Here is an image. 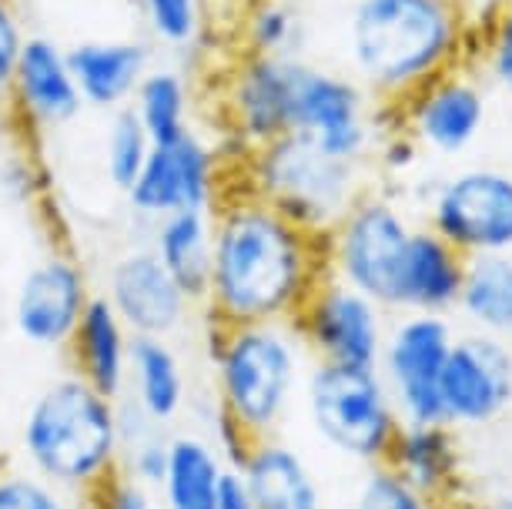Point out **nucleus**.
<instances>
[{
	"label": "nucleus",
	"mask_w": 512,
	"mask_h": 509,
	"mask_svg": "<svg viewBox=\"0 0 512 509\" xmlns=\"http://www.w3.org/2000/svg\"><path fill=\"white\" fill-rule=\"evenodd\" d=\"M325 275L322 238L245 185L211 208L208 325L292 322Z\"/></svg>",
	"instance_id": "1"
},
{
	"label": "nucleus",
	"mask_w": 512,
	"mask_h": 509,
	"mask_svg": "<svg viewBox=\"0 0 512 509\" xmlns=\"http://www.w3.org/2000/svg\"><path fill=\"white\" fill-rule=\"evenodd\" d=\"M215 376V422L225 456L245 443L278 436L292 416L308 352L292 322L208 325Z\"/></svg>",
	"instance_id": "2"
},
{
	"label": "nucleus",
	"mask_w": 512,
	"mask_h": 509,
	"mask_svg": "<svg viewBox=\"0 0 512 509\" xmlns=\"http://www.w3.org/2000/svg\"><path fill=\"white\" fill-rule=\"evenodd\" d=\"M118 399L71 369L47 379L17 419V459L47 483L88 499L121 469Z\"/></svg>",
	"instance_id": "3"
},
{
	"label": "nucleus",
	"mask_w": 512,
	"mask_h": 509,
	"mask_svg": "<svg viewBox=\"0 0 512 509\" xmlns=\"http://www.w3.org/2000/svg\"><path fill=\"white\" fill-rule=\"evenodd\" d=\"M349 51L372 91L405 101L456 67L462 14L452 0H359L349 21Z\"/></svg>",
	"instance_id": "4"
},
{
	"label": "nucleus",
	"mask_w": 512,
	"mask_h": 509,
	"mask_svg": "<svg viewBox=\"0 0 512 509\" xmlns=\"http://www.w3.org/2000/svg\"><path fill=\"white\" fill-rule=\"evenodd\" d=\"M302 406L312 432L352 463H385L402 419L379 369L315 362L302 379Z\"/></svg>",
	"instance_id": "5"
},
{
	"label": "nucleus",
	"mask_w": 512,
	"mask_h": 509,
	"mask_svg": "<svg viewBox=\"0 0 512 509\" xmlns=\"http://www.w3.org/2000/svg\"><path fill=\"white\" fill-rule=\"evenodd\" d=\"M245 171L248 178L241 185L318 238L332 232V225L362 195L359 165L328 158L295 134L248 151Z\"/></svg>",
	"instance_id": "6"
},
{
	"label": "nucleus",
	"mask_w": 512,
	"mask_h": 509,
	"mask_svg": "<svg viewBox=\"0 0 512 509\" xmlns=\"http://www.w3.org/2000/svg\"><path fill=\"white\" fill-rule=\"evenodd\" d=\"M412 222L382 195H362L322 238L325 272L355 292L369 295L385 312L399 309V275Z\"/></svg>",
	"instance_id": "7"
},
{
	"label": "nucleus",
	"mask_w": 512,
	"mask_h": 509,
	"mask_svg": "<svg viewBox=\"0 0 512 509\" xmlns=\"http://www.w3.org/2000/svg\"><path fill=\"white\" fill-rule=\"evenodd\" d=\"M456 339L446 315L402 312L389 325L375 369L402 422H442L439 379Z\"/></svg>",
	"instance_id": "8"
},
{
	"label": "nucleus",
	"mask_w": 512,
	"mask_h": 509,
	"mask_svg": "<svg viewBox=\"0 0 512 509\" xmlns=\"http://www.w3.org/2000/svg\"><path fill=\"white\" fill-rule=\"evenodd\" d=\"M292 325L315 362L372 369L379 366L385 332H389L382 305L332 275H325L312 288Z\"/></svg>",
	"instance_id": "9"
},
{
	"label": "nucleus",
	"mask_w": 512,
	"mask_h": 509,
	"mask_svg": "<svg viewBox=\"0 0 512 509\" xmlns=\"http://www.w3.org/2000/svg\"><path fill=\"white\" fill-rule=\"evenodd\" d=\"M459 255L512 252V175L496 168H472L442 181L432 195L429 222Z\"/></svg>",
	"instance_id": "10"
},
{
	"label": "nucleus",
	"mask_w": 512,
	"mask_h": 509,
	"mask_svg": "<svg viewBox=\"0 0 512 509\" xmlns=\"http://www.w3.org/2000/svg\"><path fill=\"white\" fill-rule=\"evenodd\" d=\"M442 422L486 429L512 409V345L496 335H459L439 379Z\"/></svg>",
	"instance_id": "11"
},
{
	"label": "nucleus",
	"mask_w": 512,
	"mask_h": 509,
	"mask_svg": "<svg viewBox=\"0 0 512 509\" xmlns=\"http://www.w3.org/2000/svg\"><path fill=\"white\" fill-rule=\"evenodd\" d=\"M221 195L225 188H221L215 151L195 131H188L175 141L151 144L124 198L141 218L161 222L178 211H211Z\"/></svg>",
	"instance_id": "12"
},
{
	"label": "nucleus",
	"mask_w": 512,
	"mask_h": 509,
	"mask_svg": "<svg viewBox=\"0 0 512 509\" xmlns=\"http://www.w3.org/2000/svg\"><path fill=\"white\" fill-rule=\"evenodd\" d=\"M91 295L88 272L71 252H47L14 288L11 329L34 349H67Z\"/></svg>",
	"instance_id": "13"
},
{
	"label": "nucleus",
	"mask_w": 512,
	"mask_h": 509,
	"mask_svg": "<svg viewBox=\"0 0 512 509\" xmlns=\"http://www.w3.org/2000/svg\"><path fill=\"white\" fill-rule=\"evenodd\" d=\"M292 134L335 161L359 165L369 148V118L365 94L342 74H328L322 67H295L292 88Z\"/></svg>",
	"instance_id": "14"
},
{
	"label": "nucleus",
	"mask_w": 512,
	"mask_h": 509,
	"mask_svg": "<svg viewBox=\"0 0 512 509\" xmlns=\"http://www.w3.org/2000/svg\"><path fill=\"white\" fill-rule=\"evenodd\" d=\"M101 295L131 335H154V339H171L181 332L195 305L151 245L128 248L114 258Z\"/></svg>",
	"instance_id": "15"
},
{
	"label": "nucleus",
	"mask_w": 512,
	"mask_h": 509,
	"mask_svg": "<svg viewBox=\"0 0 512 509\" xmlns=\"http://www.w3.org/2000/svg\"><path fill=\"white\" fill-rule=\"evenodd\" d=\"M295 67V57L245 54L231 71L225 111L228 128L241 141L245 155L292 134Z\"/></svg>",
	"instance_id": "16"
},
{
	"label": "nucleus",
	"mask_w": 512,
	"mask_h": 509,
	"mask_svg": "<svg viewBox=\"0 0 512 509\" xmlns=\"http://www.w3.org/2000/svg\"><path fill=\"white\" fill-rule=\"evenodd\" d=\"M405 134L415 144L439 151V155H459L466 151L486 121V98L476 81H469L459 67H449L439 78L422 84L419 91L402 101Z\"/></svg>",
	"instance_id": "17"
},
{
	"label": "nucleus",
	"mask_w": 512,
	"mask_h": 509,
	"mask_svg": "<svg viewBox=\"0 0 512 509\" xmlns=\"http://www.w3.org/2000/svg\"><path fill=\"white\" fill-rule=\"evenodd\" d=\"M255 509H325L315 469L282 436L245 443L231 456Z\"/></svg>",
	"instance_id": "18"
},
{
	"label": "nucleus",
	"mask_w": 512,
	"mask_h": 509,
	"mask_svg": "<svg viewBox=\"0 0 512 509\" xmlns=\"http://www.w3.org/2000/svg\"><path fill=\"white\" fill-rule=\"evenodd\" d=\"M7 94H11L14 111L34 131L61 128L84 108L71 67H67V54L47 37H27L24 41Z\"/></svg>",
	"instance_id": "19"
},
{
	"label": "nucleus",
	"mask_w": 512,
	"mask_h": 509,
	"mask_svg": "<svg viewBox=\"0 0 512 509\" xmlns=\"http://www.w3.org/2000/svg\"><path fill=\"white\" fill-rule=\"evenodd\" d=\"M385 463L436 506L466 496V489H462V446L456 429L446 422H402Z\"/></svg>",
	"instance_id": "20"
},
{
	"label": "nucleus",
	"mask_w": 512,
	"mask_h": 509,
	"mask_svg": "<svg viewBox=\"0 0 512 509\" xmlns=\"http://www.w3.org/2000/svg\"><path fill=\"white\" fill-rule=\"evenodd\" d=\"M462 278H466V255H459L429 225H415L405 248L395 312L449 315L459 302Z\"/></svg>",
	"instance_id": "21"
},
{
	"label": "nucleus",
	"mask_w": 512,
	"mask_h": 509,
	"mask_svg": "<svg viewBox=\"0 0 512 509\" xmlns=\"http://www.w3.org/2000/svg\"><path fill=\"white\" fill-rule=\"evenodd\" d=\"M151 426H171L188 406V372L171 339L134 335L124 396Z\"/></svg>",
	"instance_id": "22"
},
{
	"label": "nucleus",
	"mask_w": 512,
	"mask_h": 509,
	"mask_svg": "<svg viewBox=\"0 0 512 509\" xmlns=\"http://www.w3.org/2000/svg\"><path fill=\"white\" fill-rule=\"evenodd\" d=\"M131 339L134 335L124 329V322L108 305V299L104 295H91L71 342H67L71 372L81 376L88 386L104 392V396L121 399L124 382H128Z\"/></svg>",
	"instance_id": "23"
},
{
	"label": "nucleus",
	"mask_w": 512,
	"mask_h": 509,
	"mask_svg": "<svg viewBox=\"0 0 512 509\" xmlns=\"http://www.w3.org/2000/svg\"><path fill=\"white\" fill-rule=\"evenodd\" d=\"M64 54L77 94L91 108H128L148 74V51L138 41H81Z\"/></svg>",
	"instance_id": "24"
},
{
	"label": "nucleus",
	"mask_w": 512,
	"mask_h": 509,
	"mask_svg": "<svg viewBox=\"0 0 512 509\" xmlns=\"http://www.w3.org/2000/svg\"><path fill=\"white\" fill-rule=\"evenodd\" d=\"M231 466L215 439L201 432L168 436V466L158 486L161 509H215L218 489Z\"/></svg>",
	"instance_id": "25"
},
{
	"label": "nucleus",
	"mask_w": 512,
	"mask_h": 509,
	"mask_svg": "<svg viewBox=\"0 0 512 509\" xmlns=\"http://www.w3.org/2000/svg\"><path fill=\"white\" fill-rule=\"evenodd\" d=\"M154 255L191 302H205L211 272V211H178L154 222Z\"/></svg>",
	"instance_id": "26"
},
{
	"label": "nucleus",
	"mask_w": 512,
	"mask_h": 509,
	"mask_svg": "<svg viewBox=\"0 0 512 509\" xmlns=\"http://www.w3.org/2000/svg\"><path fill=\"white\" fill-rule=\"evenodd\" d=\"M456 309L472 332L512 339V252L466 258V278Z\"/></svg>",
	"instance_id": "27"
},
{
	"label": "nucleus",
	"mask_w": 512,
	"mask_h": 509,
	"mask_svg": "<svg viewBox=\"0 0 512 509\" xmlns=\"http://www.w3.org/2000/svg\"><path fill=\"white\" fill-rule=\"evenodd\" d=\"M131 111L148 131L151 144L175 141L188 134V88L175 71H148L134 91Z\"/></svg>",
	"instance_id": "28"
},
{
	"label": "nucleus",
	"mask_w": 512,
	"mask_h": 509,
	"mask_svg": "<svg viewBox=\"0 0 512 509\" xmlns=\"http://www.w3.org/2000/svg\"><path fill=\"white\" fill-rule=\"evenodd\" d=\"M0 509H88L81 496L47 483L11 453L0 456Z\"/></svg>",
	"instance_id": "29"
},
{
	"label": "nucleus",
	"mask_w": 512,
	"mask_h": 509,
	"mask_svg": "<svg viewBox=\"0 0 512 509\" xmlns=\"http://www.w3.org/2000/svg\"><path fill=\"white\" fill-rule=\"evenodd\" d=\"M148 151H151V138H148V131H144V124L138 121V114L131 108L114 111V121L108 128V144H104V171H108V181L114 185V191L128 195V188L134 185V178H138Z\"/></svg>",
	"instance_id": "30"
},
{
	"label": "nucleus",
	"mask_w": 512,
	"mask_h": 509,
	"mask_svg": "<svg viewBox=\"0 0 512 509\" xmlns=\"http://www.w3.org/2000/svg\"><path fill=\"white\" fill-rule=\"evenodd\" d=\"M349 509H439L429 496L395 473L389 463L365 466Z\"/></svg>",
	"instance_id": "31"
},
{
	"label": "nucleus",
	"mask_w": 512,
	"mask_h": 509,
	"mask_svg": "<svg viewBox=\"0 0 512 509\" xmlns=\"http://www.w3.org/2000/svg\"><path fill=\"white\" fill-rule=\"evenodd\" d=\"M245 37L248 54L288 57V47H292L295 37V14L285 4H275V0H255V4H248Z\"/></svg>",
	"instance_id": "32"
},
{
	"label": "nucleus",
	"mask_w": 512,
	"mask_h": 509,
	"mask_svg": "<svg viewBox=\"0 0 512 509\" xmlns=\"http://www.w3.org/2000/svg\"><path fill=\"white\" fill-rule=\"evenodd\" d=\"M151 31L171 47L195 44L205 21V0H141Z\"/></svg>",
	"instance_id": "33"
},
{
	"label": "nucleus",
	"mask_w": 512,
	"mask_h": 509,
	"mask_svg": "<svg viewBox=\"0 0 512 509\" xmlns=\"http://www.w3.org/2000/svg\"><path fill=\"white\" fill-rule=\"evenodd\" d=\"M164 466H168V436L158 426H148L138 436L124 439L121 449V473H128L131 479H138L141 486H148L158 493Z\"/></svg>",
	"instance_id": "34"
},
{
	"label": "nucleus",
	"mask_w": 512,
	"mask_h": 509,
	"mask_svg": "<svg viewBox=\"0 0 512 509\" xmlns=\"http://www.w3.org/2000/svg\"><path fill=\"white\" fill-rule=\"evenodd\" d=\"M84 503H88V509H161L158 493L141 486L138 479H131L128 473H121V469L104 486L94 489Z\"/></svg>",
	"instance_id": "35"
},
{
	"label": "nucleus",
	"mask_w": 512,
	"mask_h": 509,
	"mask_svg": "<svg viewBox=\"0 0 512 509\" xmlns=\"http://www.w3.org/2000/svg\"><path fill=\"white\" fill-rule=\"evenodd\" d=\"M24 31H21V21L17 14L11 11L7 0H0V94L11 91V81H14V67H17V57L24 51Z\"/></svg>",
	"instance_id": "36"
},
{
	"label": "nucleus",
	"mask_w": 512,
	"mask_h": 509,
	"mask_svg": "<svg viewBox=\"0 0 512 509\" xmlns=\"http://www.w3.org/2000/svg\"><path fill=\"white\" fill-rule=\"evenodd\" d=\"M489 71L512 94V7L502 11L489 34Z\"/></svg>",
	"instance_id": "37"
},
{
	"label": "nucleus",
	"mask_w": 512,
	"mask_h": 509,
	"mask_svg": "<svg viewBox=\"0 0 512 509\" xmlns=\"http://www.w3.org/2000/svg\"><path fill=\"white\" fill-rule=\"evenodd\" d=\"M215 509H255V506H251L248 489H245V483H241V476H238V469H235V466H228L225 479H221Z\"/></svg>",
	"instance_id": "38"
},
{
	"label": "nucleus",
	"mask_w": 512,
	"mask_h": 509,
	"mask_svg": "<svg viewBox=\"0 0 512 509\" xmlns=\"http://www.w3.org/2000/svg\"><path fill=\"white\" fill-rule=\"evenodd\" d=\"M439 509H486L479 503V499H469V496H459V499H449V503H442Z\"/></svg>",
	"instance_id": "39"
},
{
	"label": "nucleus",
	"mask_w": 512,
	"mask_h": 509,
	"mask_svg": "<svg viewBox=\"0 0 512 509\" xmlns=\"http://www.w3.org/2000/svg\"><path fill=\"white\" fill-rule=\"evenodd\" d=\"M482 506L486 509H512V493H499L492 499H482Z\"/></svg>",
	"instance_id": "40"
},
{
	"label": "nucleus",
	"mask_w": 512,
	"mask_h": 509,
	"mask_svg": "<svg viewBox=\"0 0 512 509\" xmlns=\"http://www.w3.org/2000/svg\"><path fill=\"white\" fill-rule=\"evenodd\" d=\"M4 439H7V416H4V399H0V456H7Z\"/></svg>",
	"instance_id": "41"
},
{
	"label": "nucleus",
	"mask_w": 512,
	"mask_h": 509,
	"mask_svg": "<svg viewBox=\"0 0 512 509\" xmlns=\"http://www.w3.org/2000/svg\"><path fill=\"white\" fill-rule=\"evenodd\" d=\"M235 4H238V0H235ZM241 4H255V0H241Z\"/></svg>",
	"instance_id": "42"
}]
</instances>
